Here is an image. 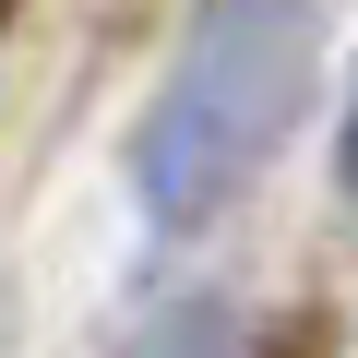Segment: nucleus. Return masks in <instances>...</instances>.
Segmentation results:
<instances>
[{"instance_id": "obj_1", "label": "nucleus", "mask_w": 358, "mask_h": 358, "mask_svg": "<svg viewBox=\"0 0 358 358\" xmlns=\"http://www.w3.org/2000/svg\"><path fill=\"white\" fill-rule=\"evenodd\" d=\"M310 48H322V0H192L179 60L131 131L143 227L192 239L263 192V167L287 155V131L310 108Z\"/></svg>"}, {"instance_id": "obj_2", "label": "nucleus", "mask_w": 358, "mask_h": 358, "mask_svg": "<svg viewBox=\"0 0 358 358\" xmlns=\"http://www.w3.org/2000/svg\"><path fill=\"white\" fill-rule=\"evenodd\" d=\"M0 13H13V0H0Z\"/></svg>"}]
</instances>
